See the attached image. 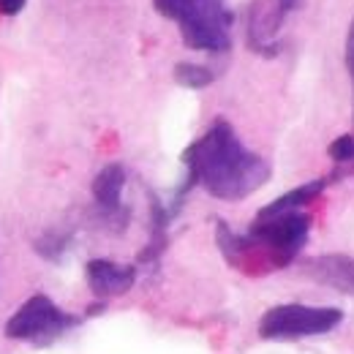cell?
Returning <instances> with one entry per match:
<instances>
[{
  "label": "cell",
  "instance_id": "obj_1",
  "mask_svg": "<svg viewBox=\"0 0 354 354\" xmlns=\"http://www.w3.org/2000/svg\"><path fill=\"white\" fill-rule=\"evenodd\" d=\"M183 164L188 175H185L183 188L177 191V199L188 188L202 185L216 199L240 202L251 196L254 191H259L272 175L270 164L262 156L251 153L226 120L213 123L202 133L183 153Z\"/></svg>",
  "mask_w": 354,
  "mask_h": 354
},
{
  "label": "cell",
  "instance_id": "obj_2",
  "mask_svg": "<svg viewBox=\"0 0 354 354\" xmlns=\"http://www.w3.org/2000/svg\"><path fill=\"white\" fill-rule=\"evenodd\" d=\"M310 216L300 210L257 216L245 234L229 229V223L216 218V243L223 259L243 272H270L292 265L303 245L308 243Z\"/></svg>",
  "mask_w": 354,
  "mask_h": 354
},
{
  "label": "cell",
  "instance_id": "obj_3",
  "mask_svg": "<svg viewBox=\"0 0 354 354\" xmlns=\"http://www.w3.org/2000/svg\"><path fill=\"white\" fill-rule=\"evenodd\" d=\"M156 11L180 25L185 46L199 52H226L232 46L229 28L234 14L226 8V0H153Z\"/></svg>",
  "mask_w": 354,
  "mask_h": 354
},
{
  "label": "cell",
  "instance_id": "obj_4",
  "mask_svg": "<svg viewBox=\"0 0 354 354\" xmlns=\"http://www.w3.org/2000/svg\"><path fill=\"white\" fill-rule=\"evenodd\" d=\"M344 322V310L333 306H303L283 303L265 310L259 319V338L265 341H300L310 335H324Z\"/></svg>",
  "mask_w": 354,
  "mask_h": 354
},
{
  "label": "cell",
  "instance_id": "obj_5",
  "mask_svg": "<svg viewBox=\"0 0 354 354\" xmlns=\"http://www.w3.org/2000/svg\"><path fill=\"white\" fill-rule=\"evenodd\" d=\"M77 324L74 316H66L49 297L36 295L30 297L22 308L17 310L8 324H6V335L8 338H30V341H44L46 335H57L66 327Z\"/></svg>",
  "mask_w": 354,
  "mask_h": 354
},
{
  "label": "cell",
  "instance_id": "obj_6",
  "mask_svg": "<svg viewBox=\"0 0 354 354\" xmlns=\"http://www.w3.org/2000/svg\"><path fill=\"white\" fill-rule=\"evenodd\" d=\"M303 6V0H254L248 6V28H245V39L251 52L257 55H278V33L283 19L297 11Z\"/></svg>",
  "mask_w": 354,
  "mask_h": 354
},
{
  "label": "cell",
  "instance_id": "obj_7",
  "mask_svg": "<svg viewBox=\"0 0 354 354\" xmlns=\"http://www.w3.org/2000/svg\"><path fill=\"white\" fill-rule=\"evenodd\" d=\"M303 272L324 283V286H333L344 295L354 297V257L346 254H322V257H313L303 262Z\"/></svg>",
  "mask_w": 354,
  "mask_h": 354
},
{
  "label": "cell",
  "instance_id": "obj_8",
  "mask_svg": "<svg viewBox=\"0 0 354 354\" xmlns=\"http://www.w3.org/2000/svg\"><path fill=\"white\" fill-rule=\"evenodd\" d=\"M88 283L95 297H118L126 295L136 281V267L131 265H118L109 259H93L88 262Z\"/></svg>",
  "mask_w": 354,
  "mask_h": 354
},
{
  "label": "cell",
  "instance_id": "obj_9",
  "mask_svg": "<svg viewBox=\"0 0 354 354\" xmlns=\"http://www.w3.org/2000/svg\"><path fill=\"white\" fill-rule=\"evenodd\" d=\"M123 188H126V169L120 164H106L93 180V196L106 213H120Z\"/></svg>",
  "mask_w": 354,
  "mask_h": 354
},
{
  "label": "cell",
  "instance_id": "obj_10",
  "mask_svg": "<svg viewBox=\"0 0 354 354\" xmlns=\"http://www.w3.org/2000/svg\"><path fill=\"white\" fill-rule=\"evenodd\" d=\"M327 183H330V177H316V180H308V183H303L300 188H292L289 194H283V196H278L275 202L265 205L257 216H275V213L300 210V207H306L308 202H313L316 196H322V191L327 188Z\"/></svg>",
  "mask_w": 354,
  "mask_h": 354
},
{
  "label": "cell",
  "instance_id": "obj_11",
  "mask_svg": "<svg viewBox=\"0 0 354 354\" xmlns=\"http://www.w3.org/2000/svg\"><path fill=\"white\" fill-rule=\"evenodd\" d=\"M213 80H216V74L207 66H199V63H177L175 66V82L183 88L202 90L213 85Z\"/></svg>",
  "mask_w": 354,
  "mask_h": 354
},
{
  "label": "cell",
  "instance_id": "obj_12",
  "mask_svg": "<svg viewBox=\"0 0 354 354\" xmlns=\"http://www.w3.org/2000/svg\"><path fill=\"white\" fill-rule=\"evenodd\" d=\"M327 153H330V158H333V161H338V164L354 161V136H349V133L338 136V139L327 147Z\"/></svg>",
  "mask_w": 354,
  "mask_h": 354
},
{
  "label": "cell",
  "instance_id": "obj_13",
  "mask_svg": "<svg viewBox=\"0 0 354 354\" xmlns=\"http://www.w3.org/2000/svg\"><path fill=\"white\" fill-rule=\"evenodd\" d=\"M344 57H346V71L352 80V101H354V17L349 22V33H346V46H344ZM354 120V118H352Z\"/></svg>",
  "mask_w": 354,
  "mask_h": 354
},
{
  "label": "cell",
  "instance_id": "obj_14",
  "mask_svg": "<svg viewBox=\"0 0 354 354\" xmlns=\"http://www.w3.org/2000/svg\"><path fill=\"white\" fill-rule=\"evenodd\" d=\"M25 3H28V0H0V14L14 17V14H19V11L25 8Z\"/></svg>",
  "mask_w": 354,
  "mask_h": 354
}]
</instances>
